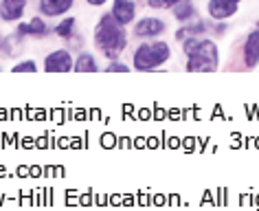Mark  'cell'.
Segmentation results:
<instances>
[{
    "label": "cell",
    "mask_w": 259,
    "mask_h": 211,
    "mask_svg": "<svg viewBox=\"0 0 259 211\" xmlns=\"http://www.w3.org/2000/svg\"><path fill=\"white\" fill-rule=\"evenodd\" d=\"M130 42L127 27H123L112 18V14H101V18L95 24L93 31V44L97 49V53L106 60H121V55L125 53Z\"/></svg>",
    "instance_id": "1"
},
{
    "label": "cell",
    "mask_w": 259,
    "mask_h": 211,
    "mask_svg": "<svg viewBox=\"0 0 259 211\" xmlns=\"http://www.w3.org/2000/svg\"><path fill=\"white\" fill-rule=\"evenodd\" d=\"M183 44V53L187 57V73H215L220 68V47L211 35L187 37Z\"/></svg>",
    "instance_id": "2"
},
{
    "label": "cell",
    "mask_w": 259,
    "mask_h": 211,
    "mask_svg": "<svg viewBox=\"0 0 259 211\" xmlns=\"http://www.w3.org/2000/svg\"><path fill=\"white\" fill-rule=\"evenodd\" d=\"M174 51L171 44L160 40H141L132 51V68L139 73H152V70L163 68L171 60Z\"/></svg>",
    "instance_id": "3"
},
{
    "label": "cell",
    "mask_w": 259,
    "mask_h": 211,
    "mask_svg": "<svg viewBox=\"0 0 259 211\" xmlns=\"http://www.w3.org/2000/svg\"><path fill=\"white\" fill-rule=\"evenodd\" d=\"M167 31V22L158 16H143L132 24V35L137 40H156Z\"/></svg>",
    "instance_id": "4"
},
{
    "label": "cell",
    "mask_w": 259,
    "mask_h": 211,
    "mask_svg": "<svg viewBox=\"0 0 259 211\" xmlns=\"http://www.w3.org/2000/svg\"><path fill=\"white\" fill-rule=\"evenodd\" d=\"M73 66H75V55L70 53L68 47L51 51L42 62L44 73H70Z\"/></svg>",
    "instance_id": "5"
},
{
    "label": "cell",
    "mask_w": 259,
    "mask_h": 211,
    "mask_svg": "<svg viewBox=\"0 0 259 211\" xmlns=\"http://www.w3.org/2000/svg\"><path fill=\"white\" fill-rule=\"evenodd\" d=\"M239 55H242V64L246 70L259 68V24H255V27L244 35Z\"/></svg>",
    "instance_id": "6"
},
{
    "label": "cell",
    "mask_w": 259,
    "mask_h": 211,
    "mask_svg": "<svg viewBox=\"0 0 259 211\" xmlns=\"http://www.w3.org/2000/svg\"><path fill=\"white\" fill-rule=\"evenodd\" d=\"M244 0H209L206 3V16L211 20H231L233 16H237V11L242 9Z\"/></svg>",
    "instance_id": "7"
},
{
    "label": "cell",
    "mask_w": 259,
    "mask_h": 211,
    "mask_svg": "<svg viewBox=\"0 0 259 211\" xmlns=\"http://www.w3.org/2000/svg\"><path fill=\"white\" fill-rule=\"evenodd\" d=\"M51 33V27L47 24L42 16H35L27 22H18L16 24V37L22 40V37H33V40H42Z\"/></svg>",
    "instance_id": "8"
},
{
    "label": "cell",
    "mask_w": 259,
    "mask_h": 211,
    "mask_svg": "<svg viewBox=\"0 0 259 211\" xmlns=\"http://www.w3.org/2000/svg\"><path fill=\"white\" fill-rule=\"evenodd\" d=\"M110 14L119 24L123 27H130V24L137 22V0H112V7H110Z\"/></svg>",
    "instance_id": "9"
},
{
    "label": "cell",
    "mask_w": 259,
    "mask_h": 211,
    "mask_svg": "<svg viewBox=\"0 0 259 211\" xmlns=\"http://www.w3.org/2000/svg\"><path fill=\"white\" fill-rule=\"evenodd\" d=\"M29 0H0V20L18 24L27 14Z\"/></svg>",
    "instance_id": "10"
},
{
    "label": "cell",
    "mask_w": 259,
    "mask_h": 211,
    "mask_svg": "<svg viewBox=\"0 0 259 211\" xmlns=\"http://www.w3.org/2000/svg\"><path fill=\"white\" fill-rule=\"evenodd\" d=\"M75 7V0H37V11L42 18H64Z\"/></svg>",
    "instance_id": "11"
},
{
    "label": "cell",
    "mask_w": 259,
    "mask_h": 211,
    "mask_svg": "<svg viewBox=\"0 0 259 211\" xmlns=\"http://www.w3.org/2000/svg\"><path fill=\"white\" fill-rule=\"evenodd\" d=\"M209 31H211V22L196 18V20H191V22H187V24H180V27L176 29V33H174V37H176V42H185L187 37L209 35Z\"/></svg>",
    "instance_id": "12"
},
{
    "label": "cell",
    "mask_w": 259,
    "mask_h": 211,
    "mask_svg": "<svg viewBox=\"0 0 259 211\" xmlns=\"http://www.w3.org/2000/svg\"><path fill=\"white\" fill-rule=\"evenodd\" d=\"M171 16L178 24H187L198 18V9H196V5H193V0H180L176 7L171 9Z\"/></svg>",
    "instance_id": "13"
},
{
    "label": "cell",
    "mask_w": 259,
    "mask_h": 211,
    "mask_svg": "<svg viewBox=\"0 0 259 211\" xmlns=\"http://www.w3.org/2000/svg\"><path fill=\"white\" fill-rule=\"evenodd\" d=\"M75 73H99V62H97V57L90 53V51H79V53L75 55V66H73Z\"/></svg>",
    "instance_id": "14"
},
{
    "label": "cell",
    "mask_w": 259,
    "mask_h": 211,
    "mask_svg": "<svg viewBox=\"0 0 259 211\" xmlns=\"http://www.w3.org/2000/svg\"><path fill=\"white\" fill-rule=\"evenodd\" d=\"M75 31H77V18H73V16H64V20L57 22V27L53 29V33H55L57 37H62L64 42H66L68 37L75 33Z\"/></svg>",
    "instance_id": "15"
},
{
    "label": "cell",
    "mask_w": 259,
    "mask_h": 211,
    "mask_svg": "<svg viewBox=\"0 0 259 211\" xmlns=\"http://www.w3.org/2000/svg\"><path fill=\"white\" fill-rule=\"evenodd\" d=\"M147 7L150 9H156V11H171L180 0H145Z\"/></svg>",
    "instance_id": "16"
},
{
    "label": "cell",
    "mask_w": 259,
    "mask_h": 211,
    "mask_svg": "<svg viewBox=\"0 0 259 211\" xmlns=\"http://www.w3.org/2000/svg\"><path fill=\"white\" fill-rule=\"evenodd\" d=\"M11 73H37V64L33 60H22V62L14 64Z\"/></svg>",
    "instance_id": "17"
},
{
    "label": "cell",
    "mask_w": 259,
    "mask_h": 211,
    "mask_svg": "<svg viewBox=\"0 0 259 211\" xmlns=\"http://www.w3.org/2000/svg\"><path fill=\"white\" fill-rule=\"evenodd\" d=\"M130 70H132V66L121 60H110L106 66V73H130Z\"/></svg>",
    "instance_id": "18"
},
{
    "label": "cell",
    "mask_w": 259,
    "mask_h": 211,
    "mask_svg": "<svg viewBox=\"0 0 259 211\" xmlns=\"http://www.w3.org/2000/svg\"><path fill=\"white\" fill-rule=\"evenodd\" d=\"M0 51H3V53H7V57H9V53H11V49H9V37H3V33H0Z\"/></svg>",
    "instance_id": "19"
},
{
    "label": "cell",
    "mask_w": 259,
    "mask_h": 211,
    "mask_svg": "<svg viewBox=\"0 0 259 211\" xmlns=\"http://www.w3.org/2000/svg\"><path fill=\"white\" fill-rule=\"evenodd\" d=\"M110 0H86V5H90V7H103V5H108Z\"/></svg>",
    "instance_id": "20"
},
{
    "label": "cell",
    "mask_w": 259,
    "mask_h": 211,
    "mask_svg": "<svg viewBox=\"0 0 259 211\" xmlns=\"http://www.w3.org/2000/svg\"><path fill=\"white\" fill-rule=\"evenodd\" d=\"M0 68H3V66H0Z\"/></svg>",
    "instance_id": "21"
},
{
    "label": "cell",
    "mask_w": 259,
    "mask_h": 211,
    "mask_svg": "<svg viewBox=\"0 0 259 211\" xmlns=\"http://www.w3.org/2000/svg\"><path fill=\"white\" fill-rule=\"evenodd\" d=\"M257 24H259V22H257Z\"/></svg>",
    "instance_id": "22"
}]
</instances>
